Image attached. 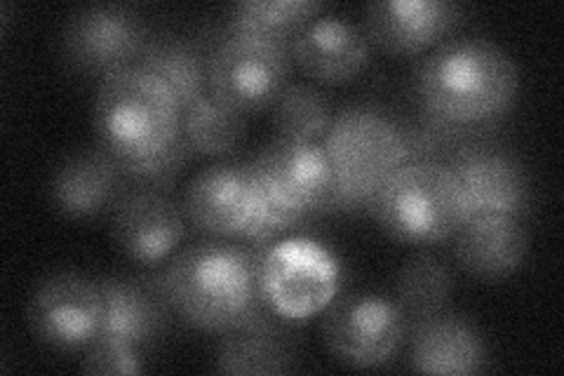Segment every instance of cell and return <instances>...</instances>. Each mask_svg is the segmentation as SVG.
Returning <instances> with one entry per match:
<instances>
[{"label": "cell", "mask_w": 564, "mask_h": 376, "mask_svg": "<svg viewBox=\"0 0 564 376\" xmlns=\"http://www.w3.org/2000/svg\"><path fill=\"white\" fill-rule=\"evenodd\" d=\"M161 278L172 311L203 332L228 334L271 315L257 247L198 243L176 255Z\"/></svg>", "instance_id": "1"}, {"label": "cell", "mask_w": 564, "mask_h": 376, "mask_svg": "<svg viewBox=\"0 0 564 376\" xmlns=\"http://www.w3.org/2000/svg\"><path fill=\"white\" fill-rule=\"evenodd\" d=\"M518 87L516 62L499 45L480 39L443 43L419 68L421 101L447 125H480L503 116Z\"/></svg>", "instance_id": "2"}, {"label": "cell", "mask_w": 564, "mask_h": 376, "mask_svg": "<svg viewBox=\"0 0 564 376\" xmlns=\"http://www.w3.org/2000/svg\"><path fill=\"white\" fill-rule=\"evenodd\" d=\"M95 128L118 163H144L180 141L182 106L163 80L132 64L101 78Z\"/></svg>", "instance_id": "3"}, {"label": "cell", "mask_w": 564, "mask_h": 376, "mask_svg": "<svg viewBox=\"0 0 564 376\" xmlns=\"http://www.w3.org/2000/svg\"><path fill=\"white\" fill-rule=\"evenodd\" d=\"M323 147L334 172L327 210H372L386 179L412 160L410 132L372 106L334 116Z\"/></svg>", "instance_id": "4"}, {"label": "cell", "mask_w": 564, "mask_h": 376, "mask_svg": "<svg viewBox=\"0 0 564 376\" xmlns=\"http://www.w3.org/2000/svg\"><path fill=\"white\" fill-rule=\"evenodd\" d=\"M259 212L245 240L273 243L311 214L327 210L334 172L323 141L278 139L252 160Z\"/></svg>", "instance_id": "5"}, {"label": "cell", "mask_w": 564, "mask_h": 376, "mask_svg": "<svg viewBox=\"0 0 564 376\" xmlns=\"http://www.w3.org/2000/svg\"><path fill=\"white\" fill-rule=\"evenodd\" d=\"M400 243L433 245L454 238L468 222L462 189L447 163L408 160L377 193L369 210Z\"/></svg>", "instance_id": "6"}, {"label": "cell", "mask_w": 564, "mask_h": 376, "mask_svg": "<svg viewBox=\"0 0 564 376\" xmlns=\"http://www.w3.org/2000/svg\"><path fill=\"white\" fill-rule=\"evenodd\" d=\"M257 257L263 301L278 318L308 320L339 294V264L315 240H273L259 245Z\"/></svg>", "instance_id": "7"}, {"label": "cell", "mask_w": 564, "mask_h": 376, "mask_svg": "<svg viewBox=\"0 0 564 376\" xmlns=\"http://www.w3.org/2000/svg\"><path fill=\"white\" fill-rule=\"evenodd\" d=\"M290 64L288 43L231 31L207 60L209 95L240 114L269 109L288 87Z\"/></svg>", "instance_id": "8"}, {"label": "cell", "mask_w": 564, "mask_h": 376, "mask_svg": "<svg viewBox=\"0 0 564 376\" xmlns=\"http://www.w3.org/2000/svg\"><path fill=\"white\" fill-rule=\"evenodd\" d=\"M408 318L395 299L381 294H348L334 299L323 322L327 348L352 367H379L400 351Z\"/></svg>", "instance_id": "9"}, {"label": "cell", "mask_w": 564, "mask_h": 376, "mask_svg": "<svg viewBox=\"0 0 564 376\" xmlns=\"http://www.w3.org/2000/svg\"><path fill=\"white\" fill-rule=\"evenodd\" d=\"M29 325L43 344L59 351L95 344L104 327L99 282L78 273L50 276L31 297Z\"/></svg>", "instance_id": "10"}, {"label": "cell", "mask_w": 564, "mask_h": 376, "mask_svg": "<svg viewBox=\"0 0 564 376\" xmlns=\"http://www.w3.org/2000/svg\"><path fill=\"white\" fill-rule=\"evenodd\" d=\"M147 45L144 22L126 6L83 8L64 29V57L85 74L109 76L128 68Z\"/></svg>", "instance_id": "11"}, {"label": "cell", "mask_w": 564, "mask_h": 376, "mask_svg": "<svg viewBox=\"0 0 564 376\" xmlns=\"http://www.w3.org/2000/svg\"><path fill=\"white\" fill-rule=\"evenodd\" d=\"M259 212V193L250 163H215L193 182L184 195V214L193 226L212 236L247 238Z\"/></svg>", "instance_id": "12"}, {"label": "cell", "mask_w": 564, "mask_h": 376, "mask_svg": "<svg viewBox=\"0 0 564 376\" xmlns=\"http://www.w3.org/2000/svg\"><path fill=\"white\" fill-rule=\"evenodd\" d=\"M447 168L462 189L468 219L482 214L522 219L527 214L532 193H529V176L516 158L494 149L470 147L458 151Z\"/></svg>", "instance_id": "13"}, {"label": "cell", "mask_w": 564, "mask_h": 376, "mask_svg": "<svg viewBox=\"0 0 564 376\" xmlns=\"http://www.w3.org/2000/svg\"><path fill=\"white\" fill-rule=\"evenodd\" d=\"M186 214L165 191L132 189L113 207V238L132 261L153 266L182 245Z\"/></svg>", "instance_id": "14"}, {"label": "cell", "mask_w": 564, "mask_h": 376, "mask_svg": "<svg viewBox=\"0 0 564 376\" xmlns=\"http://www.w3.org/2000/svg\"><path fill=\"white\" fill-rule=\"evenodd\" d=\"M462 20V8L443 0H381L367 6V41L391 55H416L437 45Z\"/></svg>", "instance_id": "15"}, {"label": "cell", "mask_w": 564, "mask_h": 376, "mask_svg": "<svg viewBox=\"0 0 564 376\" xmlns=\"http://www.w3.org/2000/svg\"><path fill=\"white\" fill-rule=\"evenodd\" d=\"M292 60L306 76L321 83H348L358 78L372 55L362 26L346 17H313L290 43Z\"/></svg>", "instance_id": "16"}, {"label": "cell", "mask_w": 564, "mask_h": 376, "mask_svg": "<svg viewBox=\"0 0 564 376\" xmlns=\"http://www.w3.org/2000/svg\"><path fill=\"white\" fill-rule=\"evenodd\" d=\"M104 297V327L99 336H111L134 348H144L163 334L172 309L163 290V278H109L99 282Z\"/></svg>", "instance_id": "17"}, {"label": "cell", "mask_w": 564, "mask_h": 376, "mask_svg": "<svg viewBox=\"0 0 564 376\" xmlns=\"http://www.w3.org/2000/svg\"><path fill=\"white\" fill-rule=\"evenodd\" d=\"M128 186L120 163L106 151H80L70 155L52 179V203L68 219H93L116 207Z\"/></svg>", "instance_id": "18"}, {"label": "cell", "mask_w": 564, "mask_h": 376, "mask_svg": "<svg viewBox=\"0 0 564 376\" xmlns=\"http://www.w3.org/2000/svg\"><path fill=\"white\" fill-rule=\"evenodd\" d=\"M454 238L458 264L480 280L513 276L529 253V233L522 219L503 214L470 217Z\"/></svg>", "instance_id": "19"}, {"label": "cell", "mask_w": 564, "mask_h": 376, "mask_svg": "<svg viewBox=\"0 0 564 376\" xmlns=\"http://www.w3.org/2000/svg\"><path fill=\"white\" fill-rule=\"evenodd\" d=\"M487 363L482 334L468 320L437 313L416 322L410 365L426 374H478Z\"/></svg>", "instance_id": "20"}, {"label": "cell", "mask_w": 564, "mask_h": 376, "mask_svg": "<svg viewBox=\"0 0 564 376\" xmlns=\"http://www.w3.org/2000/svg\"><path fill=\"white\" fill-rule=\"evenodd\" d=\"M217 369L226 374H282L292 369V353L269 318L224 334Z\"/></svg>", "instance_id": "21"}, {"label": "cell", "mask_w": 564, "mask_h": 376, "mask_svg": "<svg viewBox=\"0 0 564 376\" xmlns=\"http://www.w3.org/2000/svg\"><path fill=\"white\" fill-rule=\"evenodd\" d=\"M245 114L212 95L200 97L182 111V139L196 155L234 153L245 137Z\"/></svg>", "instance_id": "22"}, {"label": "cell", "mask_w": 564, "mask_h": 376, "mask_svg": "<svg viewBox=\"0 0 564 376\" xmlns=\"http://www.w3.org/2000/svg\"><path fill=\"white\" fill-rule=\"evenodd\" d=\"M454 292L449 268L433 255H416L395 276V303L408 320L443 313Z\"/></svg>", "instance_id": "23"}, {"label": "cell", "mask_w": 564, "mask_h": 376, "mask_svg": "<svg viewBox=\"0 0 564 376\" xmlns=\"http://www.w3.org/2000/svg\"><path fill=\"white\" fill-rule=\"evenodd\" d=\"M137 64L172 89L182 111L207 95V64L200 52L188 43L172 39L153 41L141 52Z\"/></svg>", "instance_id": "24"}, {"label": "cell", "mask_w": 564, "mask_h": 376, "mask_svg": "<svg viewBox=\"0 0 564 376\" xmlns=\"http://www.w3.org/2000/svg\"><path fill=\"white\" fill-rule=\"evenodd\" d=\"M321 10L315 0H250L231 10V31L290 45Z\"/></svg>", "instance_id": "25"}, {"label": "cell", "mask_w": 564, "mask_h": 376, "mask_svg": "<svg viewBox=\"0 0 564 376\" xmlns=\"http://www.w3.org/2000/svg\"><path fill=\"white\" fill-rule=\"evenodd\" d=\"M332 106L321 89L294 83L273 101V125L280 139L321 141L332 125Z\"/></svg>", "instance_id": "26"}, {"label": "cell", "mask_w": 564, "mask_h": 376, "mask_svg": "<svg viewBox=\"0 0 564 376\" xmlns=\"http://www.w3.org/2000/svg\"><path fill=\"white\" fill-rule=\"evenodd\" d=\"M188 158H191V151L186 147V141L180 137V141H176V144L165 153L144 160V163H120V170H122V176H126V182L132 184L134 189L163 191L174 182L176 176H180Z\"/></svg>", "instance_id": "27"}, {"label": "cell", "mask_w": 564, "mask_h": 376, "mask_svg": "<svg viewBox=\"0 0 564 376\" xmlns=\"http://www.w3.org/2000/svg\"><path fill=\"white\" fill-rule=\"evenodd\" d=\"M83 369L90 374H137L144 365L139 348L111 336H99L95 344L87 346Z\"/></svg>", "instance_id": "28"}]
</instances>
